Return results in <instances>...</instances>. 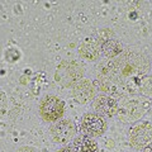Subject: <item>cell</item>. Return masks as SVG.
I'll return each instance as SVG.
<instances>
[{
  "label": "cell",
  "mask_w": 152,
  "mask_h": 152,
  "mask_svg": "<svg viewBox=\"0 0 152 152\" xmlns=\"http://www.w3.org/2000/svg\"><path fill=\"white\" fill-rule=\"evenodd\" d=\"M148 69V60L140 51L126 50L109 61L102 74L113 83L119 95L122 91L136 94L141 90V83Z\"/></svg>",
  "instance_id": "6da1fadb"
},
{
  "label": "cell",
  "mask_w": 152,
  "mask_h": 152,
  "mask_svg": "<svg viewBox=\"0 0 152 152\" xmlns=\"http://www.w3.org/2000/svg\"><path fill=\"white\" fill-rule=\"evenodd\" d=\"M129 141L140 152H148L152 150V124L148 122H141L131 129Z\"/></svg>",
  "instance_id": "7a4b0ae2"
},
{
  "label": "cell",
  "mask_w": 152,
  "mask_h": 152,
  "mask_svg": "<svg viewBox=\"0 0 152 152\" xmlns=\"http://www.w3.org/2000/svg\"><path fill=\"white\" fill-rule=\"evenodd\" d=\"M83 74L84 70L79 64L74 61H64L57 69L55 79L62 86H72L74 84L79 83V80L83 77Z\"/></svg>",
  "instance_id": "3957f363"
},
{
  "label": "cell",
  "mask_w": 152,
  "mask_h": 152,
  "mask_svg": "<svg viewBox=\"0 0 152 152\" xmlns=\"http://www.w3.org/2000/svg\"><path fill=\"white\" fill-rule=\"evenodd\" d=\"M65 109H66L65 102L62 99L53 96V95L45 96L39 104V113L46 122L58 121L64 115Z\"/></svg>",
  "instance_id": "277c9868"
},
{
  "label": "cell",
  "mask_w": 152,
  "mask_h": 152,
  "mask_svg": "<svg viewBox=\"0 0 152 152\" xmlns=\"http://www.w3.org/2000/svg\"><path fill=\"white\" fill-rule=\"evenodd\" d=\"M81 131L88 137H99L107 131V122L95 113H88L83 117Z\"/></svg>",
  "instance_id": "5b68a950"
},
{
  "label": "cell",
  "mask_w": 152,
  "mask_h": 152,
  "mask_svg": "<svg viewBox=\"0 0 152 152\" xmlns=\"http://www.w3.org/2000/svg\"><path fill=\"white\" fill-rule=\"evenodd\" d=\"M75 132H76V127L74 122L70 119H62L57 122L51 128L52 138H53L56 143H66V142H69L74 137Z\"/></svg>",
  "instance_id": "8992f818"
},
{
  "label": "cell",
  "mask_w": 152,
  "mask_h": 152,
  "mask_svg": "<svg viewBox=\"0 0 152 152\" xmlns=\"http://www.w3.org/2000/svg\"><path fill=\"white\" fill-rule=\"evenodd\" d=\"M94 109L99 115L113 117L118 113V103L109 95H99L94 102Z\"/></svg>",
  "instance_id": "52a82bcc"
},
{
  "label": "cell",
  "mask_w": 152,
  "mask_h": 152,
  "mask_svg": "<svg viewBox=\"0 0 152 152\" xmlns=\"http://www.w3.org/2000/svg\"><path fill=\"white\" fill-rule=\"evenodd\" d=\"M72 95L76 102H79L80 104L89 103L95 95V88L90 80H80L74 86Z\"/></svg>",
  "instance_id": "ba28073f"
},
{
  "label": "cell",
  "mask_w": 152,
  "mask_h": 152,
  "mask_svg": "<svg viewBox=\"0 0 152 152\" xmlns=\"http://www.w3.org/2000/svg\"><path fill=\"white\" fill-rule=\"evenodd\" d=\"M80 56L85 60L95 61L99 57V43L93 38H86L79 48Z\"/></svg>",
  "instance_id": "9c48e42d"
},
{
  "label": "cell",
  "mask_w": 152,
  "mask_h": 152,
  "mask_svg": "<svg viewBox=\"0 0 152 152\" xmlns=\"http://www.w3.org/2000/svg\"><path fill=\"white\" fill-rule=\"evenodd\" d=\"M74 152H99L98 145L88 136H80L74 141Z\"/></svg>",
  "instance_id": "30bf717a"
},
{
  "label": "cell",
  "mask_w": 152,
  "mask_h": 152,
  "mask_svg": "<svg viewBox=\"0 0 152 152\" xmlns=\"http://www.w3.org/2000/svg\"><path fill=\"white\" fill-rule=\"evenodd\" d=\"M102 51L105 57H117L123 51L122 43L118 39H108L102 45Z\"/></svg>",
  "instance_id": "8fae6325"
},
{
  "label": "cell",
  "mask_w": 152,
  "mask_h": 152,
  "mask_svg": "<svg viewBox=\"0 0 152 152\" xmlns=\"http://www.w3.org/2000/svg\"><path fill=\"white\" fill-rule=\"evenodd\" d=\"M7 105H8V103H7V96H5V94H4L3 91H0V117L5 114V112H7Z\"/></svg>",
  "instance_id": "7c38bea8"
},
{
  "label": "cell",
  "mask_w": 152,
  "mask_h": 152,
  "mask_svg": "<svg viewBox=\"0 0 152 152\" xmlns=\"http://www.w3.org/2000/svg\"><path fill=\"white\" fill-rule=\"evenodd\" d=\"M57 152H74V150L71 148V147H65V148H61L60 151H57Z\"/></svg>",
  "instance_id": "4fadbf2b"
},
{
  "label": "cell",
  "mask_w": 152,
  "mask_h": 152,
  "mask_svg": "<svg viewBox=\"0 0 152 152\" xmlns=\"http://www.w3.org/2000/svg\"><path fill=\"white\" fill-rule=\"evenodd\" d=\"M148 152H152V150H151V151H148Z\"/></svg>",
  "instance_id": "5bb4252c"
}]
</instances>
